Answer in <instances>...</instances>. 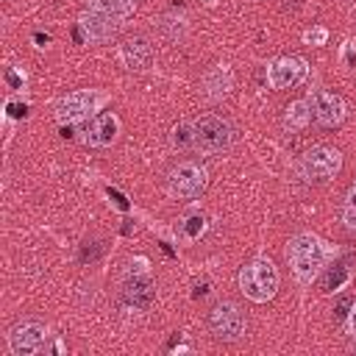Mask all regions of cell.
<instances>
[{"instance_id":"7402d4cb","label":"cell","mask_w":356,"mask_h":356,"mask_svg":"<svg viewBox=\"0 0 356 356\" xmlns=\"http://www.w3.org/2000/svg\"><path fill=\"white\" fill-rule=\"evenodd\" d=\"M345 278H348V270L339 264V273H337V275H334V273H328V278H325V292H334V289H339Z\"/></svg>"},{"instance_id":"7a4b0ae2","label":"cell","mask_w":356,"mask_h":356,"mask_svg":"<svg viewBox=\"0 0 356 356\" xmlns=\"http://www.w3.org/2000/svg\"><path fill=\"white\" fill-rule=\"evenodd\" d=\"M334 256H337V248L323 236H317L314 231H300L286 245V261L292 267L295 281L303 286L312 284Z\"/></svg>"},{"instance_id":"cb8c5ba5","label":"cell","mask_w":356,"mask_h":356,"mask_svg":"<svg viewBox=\"0 0 356 356\" xmlns=\"http://www.w3.org/2000/svg\"><path fill=\"white\" fill-rule=\"evenodd\" d=\"M6 81L11 89H22L25 86V75H17V70H6Z\"/></svg>"},{"instance_id":"ac0fdd59","label":"cell","mask_w":356,"mask_h":356,"mask_svg":"<svg viewBox=\"0 0 356 356\" xmlns=\"http://www.w3.org/2000/svg\"><path fill=\"white\" fill-rule=\"evenodd\" d=\"M86 3H89V8L111 14L117 19H128L136 11V0H86Z\"/></svg>"},{"instance_id":"5bb4252c","label":"cell","mask_w":356,"mask_h":356,"mask_svg":"<svg viewBox=\"0 0 356 356\" xmlns=\"http://www.w3.org/2000/svg\"><path fill=\"white\" fill-rule=\"evenodd\" d=\"M234 89V70L228 64H211L200 78V95L211 103L228 97Z\"/></svg>"},{"instance_id":"d6986e66","label":"cell","mask_w":356,"mask_h":356,"mask_svg":"<svg viewBox=\"0 0 356 356\" xmlns=\"http://www.w3.org/2000/svg\"><path fill=\"white\" fill-rule=\"evenodd\" d=\"M159 31H161V36L170 39V42H184L186 33H189V22H186L184 17H178V14H164V17L159 19Z\"/></svg>"},{"instance_id":"d4e9b609","label":"cell","mask_w":356,"mask_h":356,"mask_svg":"<svg viewBox=\"0 0 356 356\" xmlns=\"http://www.w3.org/2000/svg\"><path fill=\"white\" fill-rule=\"evenodd\" d=\"M6 108H8L11 117H25V114H28V106H25V103H17V100H8Z\"/></svg>"},{"instance_id":"ba28073f","label":"cell","mask_w":356,"mask_h":356,"mask_svg":"<svg viewBox=\"0 0 356 356\" xmlns=\"http://www.w3.org/2000/svg\"><path fill=\"white\" fill-rule=\"evenodd\" d=\"M47 325L39 323V320H22L17 323L8 334H6V342H8V350L11 356H36L47 348Z\"/></svg>"},{"instance_id":"4fadbf2b","label":"cell","mask_w":356,"mask_h":356,"mask_svg":"<svg viewBox=\"0 0 356 356\" xmlns=\"http://www.w3.org/2000/svg\"><path fill=\"white\" fill-rule=\"evenodd\" d=\"M117 58H120V64H122L125 70H131V72H145V70L153 64V44H150L147 36H139V33H136V36H128V39L120 42Z\"/></svg>"},{"instance_id":"52a82bcc","label":"cell","mask_w":356,"mask_h":356,"mask_svg":"<svg viewBox=\"0 0 356 356\" xmlns=\"http://www.w3.org/2000/svg\"><path fill=\"white\" fill-rule=\"evenodd\" d=\"M206 325H209V331H211L214 339H220V342H236L248 331V317H245V312L234 300H217L209 309V314H206Z\"/></svg>"},{"instance_id":"44dd1931","label":"cell","mask_w":356,"mask_h":356,"mask_svg":"<svg viewBox=\"0 0 356 356\" xmlns=\"http://www.w3.org/2000/svg\"><path fill=\"white\" fill-rule=\"evenodd\" d=\"M303 42H306V44H314V47L325 44V42H328V28H323V25L309 28V31L303 33Z\"/></svg>"},{"instance_id":"603a6c76","label":"cell","mask_w":356,"mask_h":356,"mask_svg":"<svg viewBox=\"0 0 356 356\" xmlns=\"http://www.w3.org/2000/svg\"><path fill=\"white\" fill-rule=\"evenodd\" d=\"M345 331H348V337L356 339V298L350 300V309H348V317H345Z\"/></svg>"},{"instance_id":"7c38bea8","label":"cell","mask_w":356,"mask_h":356,"mask_svg":"<svg viewBox=\"0 0 356 356\" xmlns=\"http://www.w3.org/2000/svg\"><path fill=\"white\" fill-rule=\"evenodd\" d=\"M120 136V117L114 111H100L92 120H86L81 131V142L89 147H111Z\"/></svg>"},{"instance_id":"6da1fadb","label":"cell","mask_w":356,"mask_h":356,"mask_svg":"<svg viewBox=\"0 0 356 356\" xmlns=\"http://www.w3.org/2000/svg\"><path fill=\"white\" fill-rule=\"evenodd\" d=\"M236 142V125L222 114H200L170 128V147L178 153L217 156Z\"/></svg>"},{"instance_id":"e0dca14e","label":"cell","mask_w":356,"mask_h":356,"mask_svg":"<svg viewBox=\"0 0 356 356\" xmlns=\"http://www.w3.org/2000/svg\"><path fill=\"white\" fill-rule=\"evenodd\" d=\"M203 234H206V214H200V211H192V214H186V217L178 222V236H181V242H186V245L197 242Z\"/></svg>"},{"instance_id":"9a60e30c","label":"cell","mask_w":356,"mask_h":356,"mask_svg":"<svg viewBox=\"0 0 356 356\" xmlns=\"http://www.w3.org/2000/svg\"><path fill=\"white\" fill-rule=\"evenodd\" d=\"M153 284L147 281V278H131L125 286H122V298L134 306V309H147L150 303H153Z\"/></svg>"},{"instance_id":"8fae6325","label":"cell","mask_w":356,"mask_h":356,"mask_svg":"<svg viewBox=\"0 0 356 356\" xmlns=\"http://www.w3.org/2000/svg\"><path fill=\"white\" fill-rule=\"evenodd\" d=\"M309 72V64L303 56H278L267 64V83L270 89H292L298 86Z\"/></svg>"},{"instance_id":"8992f818","label":"cell","mask_w":356,"mask_h":356,"mask_svg":"<svg viewBox=\"0 0 356 356\" xmlns=\"http://www.w3.org/2000/svg\"><path fill=\"white\" fill-rule=\"evenodd\" d=\"M342 170V153L328 145L309 147L298 161V175L309 184H325Z\"/></svg>"},{"instance_id":"9c48e42d","label":"cell","mask_w":356,"mask_h":356,"mask_svg":"<svg viewBox=\"0 0 356 356\" xmlns=\"http://www.w3.org/2000/svg\"><path fill=\"white\" fill-rule=\"evenodd\" d=\"M306 100L312 106V120L320 128H337L348 117V103L342 100V95H337L331 89H314Z\"/></svg>"},{"instance_id":"5b68a950","label":"cell","mask_w":356,"mask_h":356,"mask_svg":"<svg viewBox=\"0 0 356 356\" xmlns=\"http://www.w3.org/2000/svg\"><path fill=\"white\" fill-rule=\"evenodd\" d=\"M106 100H108V95L100 89H75V92L56 100L53 114L61 125H75V122L92 120L106 106Z\"/></svg>"},{"instance_id":"277c9868","label":"cell","mask_w":356,"mask_h":356,"mask_svg":"<svg viewBox=\"0 0 356 356\" xmlns=\"http://www.w3.org/2000/svg\"><path fill=\"white\" fill-rule=\"evenodd\" d=\"M209 186V170L197 159H181L164 175V189L175 200H195Z\"/></svg>"},{"instance_id":"3957f363","label":"cell","mask_w":356,"mask_h":356,"mask_svg":"<svg viewBox=\"0 0 356 356\" xmlns=\"http://www.w3.org/2000/svg\"><path fill=\"white\" fill-rule=\"evenodd\" d=\"M236 284H239V292L253 300V303H267L275 298L278 286H281V275H278V267L267 259V256H256L250 259L239 275H236Z\"/></svg>"},{"instance_id":"ffe728a7","label":"cell","mask_w":356,"mask_h":356,"mask_svg":"<svg viewBox=\"0 0 356 356\" xmlns=\"http://www.w3.org/2000/svg\"><path fill=\"white\" fill-rule=\"evenodd\" d=\"M339 217H342L345 231L356 234V184H350V189L345 192V200H342V211H339Z\"/></svg>"},{"instance_id":"2e32d148","label":"cell","mask_w":356,"mask_h":356,"mask_svg":"<svg viewBox=\"0 0 356 356\" xmlns=\"http://www.w3.org/2000/svg\"><path fill=\"white\" fill-rule=\"evenodd\" d=\"M284 128L286 131H292V134H298V131H303L309 122H312V106H309V100H292L286 108H284Z\"/></svg>"},{"instance_id":"30bf717a","label":"cell","mask_w":356,"mask_h":356,"mask_svg":"<svg viewBox=\"0 0 356 356\" xmlns=\"http://www.w3.org/2000/svg\"><path fill=\"white\" fill-rule=\"evenodd\" d=\"M120 28H122V19H117V17H111V14H103V11H95V8L83 11V14L78 17V22H75L78 39H81V42H89V44H103V42H108Z\"/></svg>"}]
</instances>
